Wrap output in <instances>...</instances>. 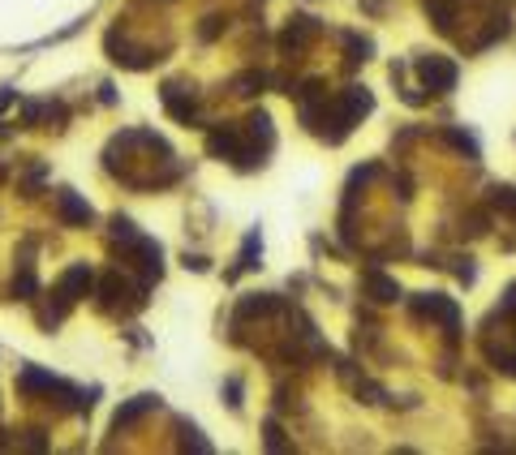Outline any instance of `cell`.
<instances>
[{"instance_id": "cell-8", "label": "cell", "mask_w": 516, "mask_h": 455, "mask_svg": "<svg viewBox=\"0 0 516 455\" xmlns=\"http://www.w3.org/2000/svg\"><path fill=\"white\" fill-rule=\"evenodd\" d=\"M57 215H61L65 223H90V219H95V211H90L74 189H61V194H57Z\"/></svg>"}, {"instance_id": "cell-31", "label": "cell", "mask_w": 516, "mask_h": 455, "mask_svg": "<svg viewBox=\"0 0 516 455\" xmlns=\"http://www.w3.org/2000/svg\"><path fill=\"white\" fill-rule=\"evenodd\" d=\"M9 103H13V90H0V112H5Z\"/></svg>"}, {"instance_id": "cell-19", "label": "cell", "mask_w": 516, "mask_h": 455, "mask_svg": "<svg viewBox=\"0 0 516 455\" xmlns=\"http://www.w3.org/2000/svg\"><path fill=\"white\" fill-rule=\"evenodd\" d=\"M254 258H258V232H250V237H245V245H241V258H237V271H250V266H258ZM237 271H233V275H237Z\"/></svg>"}, {"instance_id": "cell-14", "label": "cell", "mask_w": 516, "mask_h": 455, "mask_svg": "<svg viewBox=\"0 0 516 455\" xmlns=\"http://www.w3.org/2000/svg\"><path fill=\"white\" fill-rule=\"evenodd\" d=\"M486 357L495 361V370H503L508 378H516V348H495V344H486Z\"/></svg>"}, {"instance_id": "cell-28", "label": "cell", "mask_w": 516, "mask_h": 455, "mask_svg": "<svg viewBox=\"0 0 516 455\" xmlns=\"http://www.w3.org/2000/svg\"><path fill=\"white\" fill-rule=\"evenodd\" d=\"M456 262H460V266H456V275H460L464 283H474V266H469V258H456Z\"/></svg>"}, {"instance_id": "cell-29", "label": "cell", "mask_w": 516, "mask_h": 455, "mask_svg": "<svg viewBox=\"0 0 516 455\" xmlns=\"http://www.w3.org/2000/svg\"><path fill=\"white\" fill-rule=\"evenodd\" d=\"M26 447H30V451H43L47 442H43V434H39V430H30V438H26Z\"/></svg>"}, {"instance_id": "cell-17", "label": "cell", "mask_w": 516, "mask_h": 455, "mask_svg": "<svg viewBox=\"0 0 516 455\" xmlns=\"http://www.w3.org/2000/svg\"><path fill=\"white\" fill-rule=\"evenodd\" d=\"M35 292H39V279L30 275V266H22V275L13 279V297H22V301H30Z\"/></svg>"}, {"instance_id": "cell-6", "label": "cell", "mask_w": 516, "mask_h": 455, "mask_svg": "<svg viewBox=\"0 0 516 455\" xmlns=\"http://www.w3.org/2000/svg\"><path fill=\"white\" fill-rule=\"evenodd\" d=\"M164 103H168L172 117H177V121H185V125L198 117V99H194V90L177 86V82H168V86H164Z\"/></svg>"}, {"instance_id": "cell-25", "label": "cell", "mask_w": 516, "mask_h": 455, "mask_svg": "<svg viewBox=\"0 0 516 455\" xmlns=\"http://www.w3.org/2000/svg\"><path fill=\"white\" fill-rule=\"evenodd\" d=\"M112 237H117L121 245H129L138 232H134V223H129V219H121V215H117V219H112Z\"/></svg>"}, {"instance_id": "cell-1", "label": "cell", "mask_w": 516, "mask_h": 455, "mask_svg": "<svg viewBox=\"0 0 516 455\" xmlns=\"http://www.w3.org/2000/svg\"><path fill=\"white\" fill-rule=\"evenodd\" d=\"M413 314H418V318H435V322H443V326H447V339L456 344L460 305H456L452 297H443V292H418V297H413Z\"/></svg>"}, {"instance_id": "cell-9", "label": "cell", "mask_w": 516, "mask_h": 455, "mask_svg": "<svg viewBox=\"0 0 516 455\" xmlns=\"http://www.w3.org/2000/svg\"><path fill=\"white\" fill-rule=\"evenodd\" d=\"M90 283H95V275H90V266L86 262H74L65 275H61V292L74 301V297H86L90 292Z\"/></svg>"}, {"instance_id": "cell-13", "label": "cell", "mask_w": 516, "mask_h": 455, "mask_svg": "<svg viewBox=\"0 0 516 455\" xmlns=\"http://www.w3.org/2000/svg\"><path fill=\"white\" fill-rule=\"evenodd\" d=\"M245 125H250V138H254V142H263V150H271V142H276V134H271V117H267V112H263V107H254Z\"/></svg>"}, {"instance_id": "cell-23", "label": "cell", "mask_w": 516, "mask_h": 455, "mask_svg": "<svg viewBox=\"0 0 516 455\" xmlns=\"http://www.w3.org/2000/svg\"><path fill=\"white\" fill-rule=\"evenodd\" d=\"M447 142H452L456 150H464L469 159H478V142H474L469 134H460V129H447Z\"/></svg>"}, {"instance_id": "cell-24", "label": "cell", "mask_w": 516, "mask_h": 455, "mask_svg": "<svg viewBox=\"0 0 516 455\" xmlns=\"http://www.w3.org/2000/svg\"><path fill=\"white\" fill-rule=\"evenodd\" d=\"M224 26H228L224 18H206V22L198 26V39H202V43H211V39H220V30H224Z\"/></svg>"}, {"instance_id": "cell-11", "label": "cell", "mask_w": 516, "mask_h": 455, "mask_svg": "<svg viewBox=\"0 0 516 455\" xmlns=\"http://www.w3.org/2000/svg\"><path fill=\"white\" fill-rule=\"evenodd\" d=\"M276 309H280V301L271 292H254V297H241L237 318H263V314H276Z\"/></svg>"}, {"instance_id": "cell-12", "label": "cell", "mask_w": 516, "mask_h": 455, "mask_svg": "<svg viewBox=\"0 0 516 455\" xmlns=\"http://www.w3.org/2000/svg\"><path fill=\"white\" fill-rule=\"evenodd\" d=\"M460 5H464V0H426V13H430V22H435L439 30H452Z\"/></svg>"}, {"instance_id": "cell-22", "label": "cell", "mask_w": 516, "mask_h": 455, "mask_svg": "<svg viewBox=\"0 0 516 455\" xmlns=\"http://www.w3.org/2000/svg\"><path fill=\"white\" fill-rule=\"evenodd\" d=\"M267 86V73H241L237 78V95H258Z\"/></svg>"}, {"instance_id": "cell-15", "label": "cell", "mask_w": 516, "mask_h": 455, "mask_svg": "<svg viewBox=\"0 0 516 455\" xmlns=\"http://www.w3.org/2000/svg\"><path fill=\"white\" fill-rule=\"evenodd\" d=\"M99 292H103V305L112 309V305H117V301L125 297V279H121V275H103V283H99Z\"/></svg>"}, {"instance_id": "cell-5", "label": "cell", "mask_w": 516, "mask_h": 455, "mask_svg": "<svg viewBox=\"0 0 516 455\" xmlns=\"http://www.w3.org/2000/svg\"><path fill=\"white\" fill-rule=\"evenodd\" d=\"M361 288H366L370 301H379V305L400 301V283H396L392 275H383V271H366V275H361Z\"/></svg>"}, {"instance_id": "cell-30", "label": "cell", "mask_w": 516, "mask_h": 455, "mask_svg": "<svg viewBox=\"0 0 516 455\" xmlns=\"http://www.w3.org/2000/svg\"><path fill=\"white\" fill-rule=\"evenodd\" d=\"M503 305H508V314H516V283L508 288V301H503Z\"/></svg>"}, {"instance_id": "cell-26", "label": "cell", "mask_w": 516, "mask_h": 455, "mask_svg": "<svg viewBox=\"0 0 516 455\" xmlns=\"http://www.w3.org/2000/svg\"><path fill=\"white\" fill-rule=\"evenodd\" d=\"M357 395H366V404H379V400H383V386H375V382H361V386H357Z\"/></svg>"}, {"instance_id": "cell-10", "label": "cell", "mask_w": 516, "mask_h": 455, "mask_svg": "<svg viewBox=\"0 0 516 455\" xmlns=\"http://www.w3.org/2000/svg\"><path fill=\"white\" fill-rule=\"evenodd\" d=\"M151 408H160V400L155 395H134V400L125 404V408H117V417H112V430H125V425H134L142 413H151Z\"/></svg>"}, {"instance_id": "cell-27", "label": "cell", "mask_w": 516, "mask_h": 455, "mask_svg": "<svg viewBox=\"0 0 516 455\" xmlns=\"http://www.w3.org/2000/svg\"><path fill=\"white\" fill-rule=\"evenodd\" d=\"M228 404L241 408V378H228Z\"/></svg>"}, {"instance_id": "cell-2", "label": "cell", "mask_w": 516, "mask_h": 455, "mask_svg": "<svg viewBox=\"0 0 516 455\" xmlns=\"http://www.w3.org/2000/svg\"><path fill=\"white\" fill-rule=\"evenodd\" d=\"M206 150H211V155H220V159H237L241 167H254V163H258V155L241 146V129H237V125L211 129V134H206Z\"/></svg>"}, {"instance_id": "cell-21", "label": "cell", "mask_w": 516, "mask_h": 455, "mask_svg": "<svg viewBox=\"0 0 516 455\" xmlns=\"http://www.w3.org/2000/svg\"><path fill=\"white\" fill-rule=\"evenodd\" d=\"M263 434H267V451H288V438H284V430H280V421H276V417L263 425Z\"/></svg>"}, {"instance_id": "cell-7", "label": "cell", "mask_w": 516, "mask_h": 455, "mask_svg": "<svg viewBox=\"0 0 516 455\" xmlns=\"http://www.w3.org/2000/svg\"><path fill=\"white\" fill-rule=\"evenodd\" d=\"M315 35H319V22H315V18H293V22L284 26V35H280V47H284V52H301Z\"/></svg>"}, {"instance_id": "cell-20", "label": "cell", "mask_w": 516, "mask_h": 455, "mask_svg": "<svg viewBox=\"0 0 516 455\" xmlns=\"http://www.w3.org/2000/svg\"><path fill=\"white\" fill-rule=\"evenodd\" d=\"M181 434H185V438H181V447H185V451H202V455L211 451V442H206V438H202L194 425H185V421H181Z\"/></svg>"}, {"instance_id": "cell-16", "label": "cell", "mask_w": 516, "mask_h": 455, "mask_svg": "<svg viewBox=\"0 0 516 455\" xmlns=\"http://www.w3.org/2000/svg\"><path fill=\"white\" fill-rule=\"evenodd\" d=\"M344 47H348V65H357V61H370V39H357V35H344Z\"/></svg>"}, {"instance_id": "cell-4", "label": "cell", "mask_w": 516, "mask_h": 455, "mask_svg": "<svg viewBox=\"0 0 516 455\" xmlns=\"http://www.w3.org/2000/svg\"><path fill=\"white\" fill-rule=\"evenodd\" d=\"M340 112H344L348 125H357L361 117H370V112H375V95H370L366 86H348V90L340 95Z\"/></svg>"}, {"instance_id": "cell-18", "label": "cell", "mask_w": 516, "mask_h": 455, "mask_svg": "<svg viewBox=\"0 0 516 455\" xmlns=\"http://www.w3.org/2000/svg\"><path fill=\"white\" fill-rule=\"evenodd\" d=\"M508 30H512V22H508V18H495V22H491V26H486V30L478 35V43H474V47H486V43H495V39H503Z\"/></svg>"}, {"instance_id": "cell-3", "label": "cell", "mask_w": 516, "mask_h": 455, "mask_svg": "<svg viewBox=\"0 0 516 455\" xmlns=\"http://www.w3.org/2000/svg\"><path fill=\"white\" fill-rule=\"evenodd\" d=\"M418 78H422L426 90L447 95V90L456 86L460 69H456V61H447V56H422V61H418Z\"/></svg>"}]
</instances>
